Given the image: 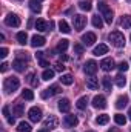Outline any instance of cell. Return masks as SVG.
<instances>
[{
	"label": "cell",
	"instance_id": "obj_28",
	"mask_svg": "<svg viewBox=\"0 0 131 132\" xmlns=\"http://www.w3.org/2000/svg\"><path fill=\"white\" fill-rule=\"evenodd\" d=\"M60 81L66 85V86H69V85H72V81H74V78H72V75H69V74H65V75H62L60 77Z\"/></svg>",
	"mask_w": 131,
	"mask_h": 132
},
{
	"label": "cell",
	"instance_id": "obj_23",
	"mask_svg": "<svg viewBox=\"0 0 131 132\" xmlns=\"http://www.w3.org/2000/svg\"><path fill=\"white\" fill-rule=\"evenodd\" d=\"M76 106H77L79 109H86V106H88V97H86V95H85V97H80V98L77 100Z\"/></svg>",
	"mask_w": 131,
	"mask_h": 132
},
{
	"label": "cell",
	"instance_id": "obj_14",
	"mask_svg": "<svg viewBox=\"0 0 131 132\" xmlns=\"http://www.w3.org/2000/svg\"><path fill=\"white\" fill-rule=\"evenodd\" d=\"M63 123H65L66 128H74V126H77L79 120H77V117H76V115H66L65 120H63Z\"/></svg>",
	"mask_w": 131,
	"mask_h": 132
},
{
	"label": "cell",
	"instance_id": "obj_9",
	"mask_svg": "<svg viewBox=\"0 0 131 132\" xmlns=\"http://www.w3.org/2000/svg\"><path fill=\"white\" fill-rule=\"evenodd\" d=\"M57 125H59V120L56 118V115H49V117L45 120L43 128H45V129H54V128H57Z\"/></svg>",
	"mask_w": 131,
	"mask_h": 132
},
{
	"label": "cell",
	"instance_id": "obj_39",
	"mask_svg": "<svg viewBox=\"0 0 131 132\" xmlns=\"http://www.w3.org/2000/svg\"><path fill=\"white\" fill-rule=\"evenodd\" d=\"M22 95H23V98H25V100H33V98H34L33 91H30V89H23Z\"/></svg>",
	"mask_w": 131,
	"mask_h": 132
},
{
	"label": "cell",
	"instance_id": "obj_18",
	"mask_svg": "<svg viewBox=\"0 0 131 132\" xmlns=\"http://www.w3.org/2000/svg\"><path fill=\"white\" fill-rule=\"evenodd\" d=\"M86 88H90V89H93V91L99 88V80L94 77V75H91V78L86 80Z\"/></svg>",
	"mask_w": 131,
	"mask_h": 132
},
{
	"label": "cell",
	"instance_id": "obj_8",
	"mask_svg": "<svg viewBox=\"0 0 131 132\" xmlns=\"http://www.w3.org/2000/svg\"><path fill=\"white\" fill-rule=\"evenodd\" d=\"M83 71H85L86 75H94V74L97 72V63H96L94 60L86 62V65H85V68H83Z\"/></svg>",
	"mask_w": 131,
	"mask_h": 132
},
{
	"label": "cell",
	"instance_id": "obj_17",
	"mask_svg": "<svg viewBox=\"0 0 131 132\" xmlns=\"http://www.w3.org/2000/svg\"><path fill=\"white\" fill-rule=\"evenodd\" d=\"M106 52H108V46H106V45H105V43H100V45H99V46H96V48H94V51H93V54H94V55H103V54H106Z\"/></svg>",
	"mask_w": 131,
	"mask_h": 132
},
{
	"label": "cell",
	"instance_id": "obj_16",
	"mask_svg": "<svg viewBox=\"0 0 131 132\" xmlns=\"http://www.w3.org/2000/svg\"><path fill=\"white\" fill-rule=\"evenodd\" d=\"M69 109H71V103H69V100L68 98L59 100V111H60V112H69Z\"/></svg>",
	"mask_w": 131,
	"mask_h": 132
},
{
	"label": "cell",
	"instance_id": "obj_27",
	"mask_svg": "<svg viewBox=\"0 0 131 132\" xmlns=\"http://www.w3.org/2000/svg\"><path fill=\"white\" fill-rule=\"evenodd\" d=\"M17 131L19 132H31V126H30V123H26V121H20Z\"/></svg>",
	"mask_w": 131,
	"mask_h": 132
},
{
	"label": "cell",
	"instance_id": "obj_30",
	"mask_svg": "<svg viewBox=\"0 0 131 132\" xmlns=\"http://www.w3.org/2000/svg\"><path fill=\"white\" fill-rule=\"evenodd\" d=\"M59 29H60V32H63V34H68L71 29H69V25L66 23L65 20H60L59 22Z\"/></svg>",
	"mask_w": 131,
	"mask_h": 132
},
{
	"label": "cell",
	"instance_id": "obj_1",
	"mask_svg": "<svg viewBox=\"0 0 131 132\" xmlns=\"http://www.w3.org/2000/svg\"><path fill=\"white\" fill-rule=\"evenodd\" d=\"M108 40H110L111 45L116 46V48H123V46H125V37H123V34L120 32V31H113V32H110Z\"/></svg>",
	"mask_w": 131,
	"mask_h": 132
},
{
	"label": "cell",
	"instance_id": "obj_40",
	"mask_svg": "<svg viewBox=\"0 0 131 132\" xmlns=\"http://www.w3.org/2000/svg\"><path fill=\"white\" fill-rule=\"evenodd\" d=\"M74 52H76L77 55H82V54H83V46L79 45V43H76V45H74Z\"/></svg>",
	"mask_w": 131,
	"mask_h": 132
},
{
	"label": "cell",
	"instance_id": "obj_29",
	"mask_svg": "<svg viewBox=\"0 0 131 132\" xmlns=\"http://www.w3.org/2000/svg\"><path fill=\"white\" fill-rule=\"evenodd\" d=\"M28 83L31 85V86H39V80H37V77H35V74L34 72H30L28 74Z\"/></svg>",
	"mask_w": 131,
	"mask_h": 132
},
{
	"label": "cell",
	"instance_id": "obj_20",
	"mask_svg": "<svg viewBox=\"0 0 131 132\" xmlns=\"http://www.w3.org/2000/svg\"><path fill=\"white\" fill-rule=\"evenodd\" d=\"M127 103H128V97L127 95H120L119 98L116 100V108L117 109H122V108L127 106Z\"/></svg>",
	"mask_w": 131,
	"mask_h": 132
},
{
	"label": "cell",
	"instance_id": "obj_15",
	"mask_svg": "<svg viewBox=\"0 0 131 132\" xmlns=\"http://www.w3.org/2000/svg\"><path fill=\"white\" fill-rule=\"evenodd\" d=\"M12 68H14L17 72H23L25 68H26V60H20V59L14 60V62H12Z\"/></svg>",
	"mask_w": 131,
	"mask_h": 132
},
{
	"label": "cell",
	"instance_id": "obj_50",
	"mask_svg": "<svg viewBox=\"0 0 131 132\" xmlns=\"http://www.w3.org/2000/svg\"><path fill=\"white\" fill-rule=\"evenodd\" d=\"M128 115H130V120H131V108H130V111H128Z\"/></svg>",
	"mask_w": 131,
	"mask_h": 132
},
{
	"label": "cell",
	"instance_id": "obj_11",
	"mask_svg": "<svg viewBox=\"0 0 131 132\" xmlns=\"http://www.w3.org/2000/svg\"><path fill=\"white\" fill-rule=\"evenodd\" d=\"M82 42H83V45H86V46L94 45V42H96V34H94V32L83 34V35H82Z\"/></svg>",
	"mask_w": 131,
	"mask_h": 132
},
{
	"label": "cell",
	"instance_id": "obj_32",
	"mask_svg": "<svg viewBox=\"0 0 131 132\" xmlns=\"http://www.w3.org/2000/svg\"><path fill=\"white\" fill-rule=\"evenodd\" d=\"M108 121H110V115H106V114H102V115H99L97 118H96L97 125H106Z\"/></svg>",
	"mask_w": 131,
	"mask_h": 132
},
{
	"label": "cell",
	"instance_id": "obj_49",
	"mask_svg": "<svg viewBox=\"0 0 131 132\" xmlns=\"http://www.w3.org/2000/svg\"><path fill=\"white\" fill-rule=\"evenodd\" d=\"M37 132H48V129H40V131H37Z\"/></svg>",
	"mask_w": 131,
	"mask_h": 132
},
{
	"label": "cell",
	"instance_id": "obj_31",
	"mask_svg": "<svg viewBox=\"0 0 131 132\" xmlns=\"http://www.w3.org/2000/svg\"><path fill=\"white\" fill-rule=\"evenodd\" d=\"M17 42L20 43V45H26V42H28V34L26 32H19L17 34Z\"/></svg>",
	"mask_w": 131,
	"mask_h": 132
},
{
	"label": "cell",
	"instance_id": "obj_3",
	"mask_svg": "<svg viewBox=\"0 0 131 132\" xmlns=\"http://www.w3.org/2000/svg\"><path fill=\"white\" fill-rule=\"evenodd\" d=\"M19 86H20V80H19L17 77H8V78L5 80V83H3V88H5V91H6L8 94L17 91Z\"/></svg>",
	"mask_w": 131,
	"mask_h": 132
},
{
	"label": "cell",
	"instance_id": "obj_37",
	"mask_svg": "<svg viewBox=\"0 0 131 132\" xmlns=\"http://www.w3.org/2000/svg\"><path fill=\"white\" fill-rule=\"evenodd\" d=\"M42 77H43V80H51L54 77V71L53 69H45L43 74H42Z\"/></svg>",
	"mask_w": 131,
	"mask_h": 132
},
{
	"label": "cell",
	"instance_id": "obj_10",
	"mask_svg": "<svg viewBox=\"0 0 131 132\" xmlns=\"http://www.w3.org/2000/svg\"><path fill=\"white\" fill-rule=\"evenodd\" d=\"M93 106L97 108V109H105L106 108V100H105V97L103 95H96L93 98Z\"/></svg>",
	"mask_w": 131,
	"mask_h": 132
},
{
	"label": "cell",
	"instance_id": "obj_22",
	"mask_svg": "<svg viewBox=\"0 0 131 132\" xmlns=\"http://www.w3.org/2000/svg\"><path fill=\"white\" fill-rule=\"evenodd\" d=\"M23 111H25V104H23V103H17V104L12 108V112H14V115H17V117L23 115Z\"/></svg>",
	"mask_w": 131,
	"mask_h": 132
},
{
	"label": "cell",
	"instance_id": "obj_6",
	"mask_svg": "<svg viewBox=\"0 0 131 132\" xmlns=\"http://www.w3.org/2000/svg\"><path fill=\"white\" fill-rule=\"evenodd\" d=\"M28 115H30V120L33 123H39L42 120V111L39 108H31L30 112H28Z\"/></svg>",
	"mask_w": 131,
	"mask_h": 132
},
{
	"label": "cell",
	"instance_id": "obj_43",
	"mask_svg": "<svg viewBox=\"0 0 131 132\" xmlns=\"http://www.w3.org/2000/svg\"><path fill=\"white\" fill-rule=\"evenodd\" d=\"M6 55H8V49H6V48H2V49H0V57L5 59Z\"/></svg>",
	"mask_w": 131,
	"mask_h": 132
},
{
	"label": "cell",
	"instance_id": "obj_26",
	"mask_svg": "<svg viewBox=\"0 0 131 132\" xmlns=\"http://www.w3.org/2000/svg\"><path fill=\"white\" fill-rule=\"evenodd\" d=\"M30 8H31V11H33V12H37V14L42 11L40 2H35V0H31V2H30Z\"/></svg>",
	"mask_w": 131,
	"mask_h": 132
},
{
	"label": "cell",
	"instance_id": "obj_2",
	"mask_svg": "<svg viewBox=\"0 0 131 132\" xmlns=\"http://www.w3.org/2000/svg\"><path fill=\"white\" fill-rule=\"evenodd\" d=\"M99 11H100L102 17L105 19V22L111 25V23H113V19H114V17H113V15H114V14H113V9H111L105 2H100V3H99Z\"/></svg>",
	"mask_w": 131,
	"mask_h": 132
},
{
	"label": "cell",
	"instance_id": "obj_24",
	"mask_svg": "<svg viewBox=\"0 0 131 132\" xmlns=\"http://www.w3.org/2000/svg\"><path fill=\"white\" fill-rule=\"evenodd\" d=\"M102 85H103V88H105V91H108V92H111V88H113V83H111V78H110V77H103V78H102Z\"/></svg>",
	"mask_w": 131,
	"mask_h": 132
},
{
	"label": "cell",
	"instance_id": "obj_19",
	"mask_svg": "<svg viewBox=\"0 0 131 132\" xmlns=\"http://www.w3.org/2000/svg\"><path fill=\"white\" fill-rule=\"evenodd\" d=\"M35 29H37V31H40V32L49 31V29H48V25H46V22H45V20H42V19H39V20L35 22Z\"/></svg>",
	"mask_w": 131,
	"mask_h": 132
},
{
	"label": "cell",
	"instance_id": "obj_51",
	"mask_svg": "<svg viewBox=\"0 0 131 132\" xmlns=\"http://www.w3.org/2000/svg\"><path fill=\"white\" fill-rule=\"evenodd\" d=\"M35 2H42V0H35Z\"/></svg>",
	"mask_w": 131,
	"mask_h": 132
},
{
	"label": "cell",
	"instance_id": "obj_46",
	"mask_svg": "<svg viewBox=\"0 0 131 132\" xmlns=\"http://www.w3.org/2000/svg\"><path fill=\"white\" fill-rule=\"evenodd\" d=\"M35 57H37L39 60H42V57H43V52H42V51H37V54H35Z\"/></svg>",
	"mask_w": 131,
	"mask_h": 132
},
{
	"label": "cell",
	"instance_id": "obj_38",
	"mask_svg": "<svg viewBox=\"0 0 131 132\" xmlns=\"http://www.w3.org/2000/svg\"><path fill=\"white\" fill-rule=\"evenodd\" d=\"M125 83H127V80H125L123 75H117V77H116V85H117L119 88H123Z\"/></svg>",
	"mask_w": 131,
	"mask_h": 132
},
{
	"label": "cell",
	"instance_id": "obj_42",
	"mask_svg": "<svg viewBox=\"0 0 131 132\" xmlns=\"http://www.w3.org/2000/svg\"><path fill=\"white\" fill-rule=\"evenodd\" d=\"M54 71H57V72H63V71H65V66L62 65V63H56V65H54Z\"/></svg>",
	"mask_w": 131,
	"mask_h": 132
},
{
	"label": "cell",
	"instance_id": "obj_47",
	"mask_svg": "<svg viewBox=\"0 0 131 132\" xmlns=\"http://www.w3.org/2000/svg\"><path fill=\"white\" fill-rule=\"evenodd\" d=\"M60 60L66 62V60H68V55H65V54H60Z\"/></svg>",
	"mask_w": 131,
	"mask_h": 132
},
{
	"label": "cell",
	"instance_id": "obj_45",
	"mask_svg": "<svg viewBox=\"0 0 131 132\" xmlns=\"http://www.w3.org/2000/svg\"><path fill=\"white\" fill-rule=\"evenodd\" d=\"M39 65H40V66H43V68H45V66H48L49 63H48L46 60H43V59H42V60H39Z\"/></svg>",
	"mask_w": 131,
	"mask_h": 132
},
{
	"label": "cell",
	"instance_id": "obj_35",
	"mask_svg": "<svg viewBox=\"0 0 131 132\" xmlns=\"http://www.w3.org/2000/svg\"><path fill=\"white\" fill-rule=\"evenodd\" d=\"M114 121H116L117 125L123 126V125L127 123V118H125V115H122V114H116V115H114Z\"/></svg>",
	"mask_w": 131,
	"mask_h": 132
},
{
	"label": "cell",
	"instance_id": "obj_4",
	"mask_svg": "<svg viewBox=\"0 0 131 132\" xmlns=\"http://www.w3.org/2000/svg\"><path fill=\"white\" fill-rule=\"evenodd\" d=\"M72 23H74V29L76 31H82L86 25V17H83L82 14H76L72 17Z\"/></svg>",
	"mask_w": 131,
	"mask_h": 132
},
{
	"label": "cell",
	"instance_id": "obj_44",
	"mask_svg": "<svg viewBox=\"0 0 131 132\" xmlns=\"http://www.w3.org/2000/svg\"><path fill=\"white\" fill-rule=\"evenodd\" d=\"M8 63H5V62H3V63H2V65H0V71H2V72H6V71H8Z\"/></svg>",
	"mask_w": 131,
	"mask_h": 132
},
{
	"label": "cell",
	"instance_id": "obj_13",
	"mask_svg": "<svg viewBox=\"0 0 131 132\" xmlns=\"http://www.w3.org/2000/svg\"><path fill=\"white\" fill-rule=\"evenodd\" d=\"M45 43H46V40L42 35H33V38H31V46H34V48H40Z\"/></svg>",
	"mask_w": 131,
	"mask_h": 132
},
{
	"label": "cell",
	"instance_id": "obj_41",
	"mask_svg": "<svg viewBox=\"0 0 131 132\" xmlns=\"http://www.w3.org/2000/svg\"><path fill=\"white\" fill-rule=\"evenodd\" d=\"M119 71H120V72H125V71H128V63H127V62H122V63L119 65Z\"/></svg>",
	"mask_w": 131,
	"mask_h": 132
},
{
	"label": "cell",
	"instance_id": "obj_25",
	"mask_svg": "<svg viewBox=\"0 0 131 132\" xmlns=\"http://www.w3.org/2000/svg\"><path fill=\"white\" fill-rule=\"evenodd\" d=\"M3 115H5V118H6V121H8L9 125H14V123H16L14 117H11V115H9V108H8V106H5V108H3Z\"/></svg>",
	"mask_w": 131,
	"mask_h": 132
},
{
	"label": "cell",
	"instance_id": "obj_34",
	"mask_svg": "<svg viewBox=\"0 0 131 132\" xmlns=\"http://www.w3.org/2000/svg\"><path fill=\"white\" fill-rule=\"evenodd\" d=\"M79 6H80V9H83V11H91V8H93V5H91L90 0H83V2H80Z\"/></svg>",
	"mask_w": 131,
	"mask_h": 132
},
{
	"label": "cell",
	"instance_id": "obj_12",
	"mask_svg": "<svg viewBox=\"0 0 131 132\" xmlns=\"http://www.w3.org/2000/svg\"><path fill=\"white\" fill-rule=\"evenodd\" d=\"M100 68H102L105 72L113 71V69H114V60H113V59H103V60L100 62Z\"/></svg>",
	"mask_w": 131,
	"mask_h": 132
},
{
	"label": "cell",
	"instance_id": "obj_21",
	"mask_svg": "<svg viewBox=\"0 0 131 132\" xmlns=\"http://www.w3.org/2000/svg\"><path fill=\"white\" fill-rule=\"evenodd\" d=\"M120 26H122L123 29L131 28V15H122V19H120Z\"/></svg>",
	"mask_w": 131,
	"mask_h": 132
},
{
	"label": "cell",
	"instance_id": "obj_5",
	"mask_svg": "<svg viewBox=\"0 0 131 132\" xmlns=\"http://www.w3.org/2000/svg\"><path fill=\"white\" fill-rule=\"evenodd\" d=\"M5 23H6L8 26H11V28H19V26H20V19H19V15H16V14H8V15L5 17Z\"/></svg>",
	"mask_w": 131,
	"mask_h": 132
},
{
	"label": "cell",
	"instance_id": "obj_7",
	"mask_svg": "<svg viewBox=\"0 0 131 132\" xmlns=\"http://www.w3.org/2000/svg\"><path fill=\"white\" fill-rule=\"evenodd\" d=\"M59 92H60V88H59V85H53V86H49L48 89H45V91L42 92V98L53 97V95H56V94H59Z\"/></svg>",
	"mask_w": 131,
	"mask_h": 132
},
{
	"label": "cell",
	"instance_id": "obj_48",
	"mask_svg": "<svg viewBox=\"0 0 131 132\" xmlns=\"http://www.w3.org/2000/svg\"><path fill=\"white\" fill-rule=\"evenodd\" d=\"M108 132H120V131H119L117 128H111V129H110V131H108Z\"/></svg>",
	"mask_w": 131,
	"mask_h": 132
},
{
	"label": "cell",
	"instance_id": "obj_33",
	"mask_svg": "<svg viewBox=\"0 0 131 132\" xmlns=\"http://www.w3.org/2000/svg\"><path fill=\"white\" fill-rule=\"evenodd\" d=\"M68 45H69L68 40H66V38H62V40L59 42V45H57V49H59L60 52H65L66 49H68Z\"/></svg>",
	"mask_w": 131,
	"mask_h": 132
},
{
	"label": "cell",
	"instance_id": "obj_36",
	"mask_svg": "<svg viewBox=\"0 0 131 132\" xmlns=\"http://www.w3.org/2000/svg\"><path fill=\"white\" fill-rule=\"evenodd\" d=\"M93 26H94V28H99V29L103 26V20H102V17H99V15H94V17H93Z\"/></svg>",
	"mask_w": 131,
	"mask_h": 132
}]
</instances>
